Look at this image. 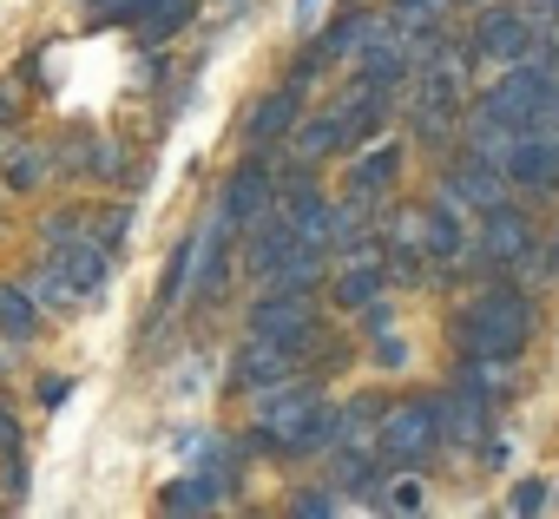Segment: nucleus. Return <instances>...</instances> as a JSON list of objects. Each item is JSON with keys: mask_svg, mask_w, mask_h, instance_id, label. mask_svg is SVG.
Listing matches in <instances>:
<instances>
[{"mask_svg": "<svg viewBox=\"0 0 559 519\" xmlns=\"http://www.w3.org/2000/svg\"><path fill=\"white\" fill-rule=\"evenodd\" d=\"M559 93L552 67H533V60H513L474 106V138H526L533 119L546 112V99Z\"/></svg>", "mask_w": 559, "mask_h": 519, "instance_id": "1", "label": "nucleus"}, {"mask_svg": "<svg viewBox=\"0 0 559 519\" xmlns=\"http://www.w3.org/2000/svg\"><path fill=\"white\" fill-rule=\"evenodd\" d=\"M257 447H270V454H330L336 447V414L317 395L276 382L257 401Z\"/></svg>", "mask_w": 559, "mask_h": 519, "instance_id": "2", "label": "nucleus"}, {"mask_svg": "<svg viewBox=\"0 0 559 519\" xmlns=\"http://www.w3.org/2000/svg\"><path fill=\"white\" fill-rule=\"evenodd\" d=\"M526 336H533V303L520 290H507V283L480 290L467 303V316H461V349L487 355V362H513L526 349Z\"/></svg>", "mask_w": 559, "mask_h": 519, "instance_id": "3", "label": "nucleus"}, {"mask_svg": "<svg viewBox=\"0 0 559 519\" xmlns=\"http://www.w3.org/2000/svg\"><path fill=\"white\" fill-rule=\"evenodd\" d=\"M47 270L73 290V303H93L106 297L112 283V264H106V243H93L86 230H67V237H47Z\"/></svg>", "mask_w": 559, "mask_h": 519, "instance_id": "4", "label": "nucleus"}, {"mask_svg": "<svg viewBox=\"0 0 559 519\" xmlns=\"http://www.w3.org/2000/svg\"><path fill=\"white\" fill-rule=\"evenodd\" d=\"M533 40H539V21H533V14L493 8V14L474 21V60H480V67H513V60L533 53Z\"/></svg>", "mask_w": 559, "mask_h": 519, "instance_id": "5", "label": "nucleus"}, {"mask_svg": "<svg viewBox=\"0 0 559 519\" xmlns=\"http://www.w3.org/2000/svg\"><path fill=\"white\" fill-rule=\"evenodd\" d=\"M330 119H336V152H356V145L382 138V125H389V86L356 80V86L330 106Z\"/></svg>", "mask_w": 559, "mask_h": 519, "instance_id": "6", "label": "nucleus"}, {"mask_svg": "<svg viewBox=\"0 0 559 519\" xmlns=\"http://www.w3.org/2000/svg\"><path fill=\"white\" fill-rule=\"evenodd\" d=\"M382 454L389 460H421L435 440H441V408L435 401H395L389 414H382Z\"/></svg>", "mask_w": 559, "mask_h": 519, "instance_id": "7", "label": "nucleus"}, {"mask_svg": "<svg viewBox=\"0 0 559 519\" xmlns=\"http://www.w3.org/2000/svg\"><path fill=\"white\" fill-rule=\"evenodd\" d=\"M454 119H461V73H454V60H428L421 86H415V132L441 138Z\"/></svg>", "mask_w": 559, "mask_h": 519, "instance_id": "8", "label": "nucleus"}, {"mask_svg": "<svg viewBox=\"0 0 559 519\" xmlns=\"http://www.w3.org/2000/svg\"><path fill=\"white\" fill-rule=\"evenodd\" d=\"M290 369H297V349L270 342V336H250V342L237 349V362H230V388H237V395H263V388H276V382H290Z\"/></svg>", "mask_w": 559, "mask_h": 519, "instance_id": "9", "label": "nucleus"}, {"mask_svg": "<svg viewBox=\"0 0 559 519\" xmlns=\"http://www.w3.org/2000/svg\"><path fill=\"white\" fill-rule=\"evenodd\" d=\"M500 178L526 184V191H559V132H526L507 145Z\"/></svg>", "mask_w": 559, "mask_h": 519, "instance_id": "10", "label": "nucleus"}, {"mask_svg": "<svg viewBox=\"0 0 559 519\" xmlns=\"http://www.w3.org/2000/svg\"><path fill=\"white\" fill-rule=\"evenodd\" d=\"M250 336H270V342H284V349H304V342H310V303H304L297 290H270V297H257Z\"/></svg>", "mask_w": 559, "mask_h": 519, "instance_id": "11", "label": "nucleus"}, {"mask_svg": "<svg viewBox=\"0 0 559 519\" xmlns=\"http://www.w3.org/2000/svg\"><path fill=\"white\" fill-rule=\"evenodd\" d=\"M263 204H270V165H237L230 184H224V204H217V230L224 237L250 230L263 217Z\"/></svg>", "mask_w": 559, "mask_h": 519, "instance_id": "12", "label": "nucleus"}, {"mask_svg": "<svg viewBox=\"0 0 559 519\" xmlns=\"http://www.w3.org/2000/svg\"><path fill=\"white\" fill-rule=\"evenodd\" d=\"M243 237H250V243H243V270H250V277H263V283L284 270V264H290V250L304 243L290 217H257Z\"/></svg>", "mask_w": 559, "mask_h": 519, "instance_id": "13", "label": "nucleus"}, {"mask_svg": "<svg viewBox=\"0 0 559 519\" xmlns=\"http://www.w3.org/2000/svg\"><path fill=\"white\" fill-rule=\"evenodd\" d=\"M415 224H421V250L441 256V264H454V256L467 250V224H461V204L454 197H435Z\"/></svg>", "mask_w": 559, "mask_h": 519, "instance_id": "14", "label": "nucleus"}, {"mask_svg": "<svg viewBox=\"0 0 559 519\" xmlns=\"http://www.w3.org/2000/svg\"><path fill=\"white\" fill-rule=\"evenodd\" d=\"M526 256V217H513L507 204H493L487 210V230H480V264L487 270H507V264H520Z\"/></svg>", "mask_w": 559, "mask_h": 519, "instance_id": "15", "label": "nucleus"}, {"mask_svg": "<svg viewBox=\"0 0 559 519\" xmlns=\"http://www.w3.org/2000/svg\"><path fill=\"white\" fill-rule=\"evenodd\" d=\"M356 73H362L369 86H395V80H408V73H415V47H408V40H395V34H369V40H362Z\"/></svg>", "mask_w": 559, "mask_h": 519, "instance_id": "16", "label": "nucleus"}, {"mask_svg": "<svg viewBox=\"0 0 559 519\" xmlns=\"http://www.w3.org/2000/svg\"><path fill=\"white\" fill-rule=\"evenodd\" d=\"M395 178H402V145H395V138H376V145L349 165V197H362V204H369V197H376V191H389Z\"/></svg>", "mask_w": 559, "mask_h": 519, "instance_id": "17", "label": "nucleus"}, {"mask_svg": "<svg viewBox=\"0 0 559 519\" xmlns=\"http://www.w3.org/2000/svg\"><path fill=\"white\" fill-rule=\"evenodd\" d=\"M448 197L454 204H474V210H493L500 204V171H493V158H461L454 171H448Z\"/></svg>", "mask_w": 559, "mask_h": 519, "instance_id": "18", "label": "nucleus"}, {"mask_svg": "<svg viewBox=\"0 0 559 519\" xmlns=\"http://www.w3.org/2000/svg\"><path fill=\"white\" fill-rule=\"evenodd\" d=\"M284 217L297 224V237H304V243H330V204H323V191H317V184L290 178V184H284Z\"/></svg>", "mask_w": 559, "mask_h": 519, "instance_id": "19", "label": "nucleus"}, {"mask_svg": "<svg viewBox=\"0 0 559 519\" xmlns=\"http://www.w3.org/2000/svg\"><path fill=\"white\" fill-rule=\"evenodd\" d=\"M330 480H336V493H376V454H369V440H336L330 447Z\"/></svg>", "mask_w": 559, "mask_h": 519, "instance_id": "20", "label": "nucleus"}, {"mask_svg": "<svg viewBox=\"0 0 559 519\" xmlns=\"http://www.w3.org/2000/svg\"><path fill=\"white\" fill-rule=\"evenodd\" d=\"M297 112H304V86H276L257 112H250V138L257 145H270V138H284L290 125H297Z\"/></svg>", "mask_w": 559, "mask_h": 519, "instance_id": "21", "label": "nucleus"}, {"mask_svg": "<svg viewBox=\"0 0 559 519\" xmlns=\"http://www.w3.org/2000/svg\"><path fill=\"white\" fill-rule=\"evenodd\" d=\"M382 290H389V270L376 264V256H356V264L336 277V303H343V310H369Z\"/></svg>", "mask_w": 559, "mask_h": 519, "instance_id": "22", "label": "nucleus"}, {"mask_svg": "<svg viewBox=\"0 0 559 519\" xmlns=\"http://www.w3.org/2000/svg\"><path fill=\"white\" fill-rule=\"evenodd\" d=\"M435 408H441V440H448V447H474V434H480V401H474L467 388H454V395H441Z\"/></svg>", "mask_w": 559, "mask_h": 519, "instance_id": "23", "label": "nucleus"}, {"mask_svg": "<svg viewBox=\"0 0 559 519\" xmlns=\"http://www.w3.org/2000/svg\"><path fill=\"white\" fill-rule=\"evenodd\" d=\"M224 499V480L217 473H198V480H171L165 493H158V506L165 512H211Z\"/></svg>", "mask_w": 559, "mask_h": 519, "instance_id": "24", "label": "nucleus"}, {"mask_svg": "<svg viewBox=\"0 0 559 519\" xmlns=\"http://www.w3.org/2000/svg\"><path fill=\"white\" fill-rule=\"evenodd\" d=\"M40 329V303L21 290V283H0V336L8 342H27Z\"/></svg>", "mask_w": 559, "mask_h": 519, "instance_id": "25", "label": "nucleus"}, {"mask_svg": "<svg viewBox=\"0 0 559 519\" xmlns=\"http://www.w3.org/2000/svg\"><path fill=\"white\" fill-rule=\"evenodd\" d=\"M317 277H323V243H297V250H290V264L270 277V290H297V297H310Z\"/></svg>", "mask_w": 559, "mask_h": 519, "instance_id": "26", "label": "nucleus"}, {"mask_svg": "<svg viewBox=\"0 0 559 519\" xmlns=\"http://www.w3.org/2000/svg\"><path fill=\"white\" fill-rule=\"evenodd\" d=\"M191 14H198V0H145L139 34H145V40H171V34L191 27Z\"/></svg>", "mask_w": 559, "mask_h": 519, "instance_id": "27", "label": "nucleus"}, {"mask_svg": "<svg viewBox=\"0 0 559 519\" xmlns=\"http://www.w3.org/2000/svg\"><path fill=\"white\" fill-rule=\"evenodd\" d=\"M73 8H80L86 27H139L145 0H73Z\"/></svg>", "mask_w": 559, "mask_h": 519, "instance_id": "28", "label": "nucleus"}, {"mask_svg": "<svg viewBox=\"0 0 559 519\" xmlns=\"http://www.w3.org/2000/svg\"><path fill=\"white\" fill-rule=\"evenodd\" d=\"M40 178H47V152L14 145V152H8V184H14V191H40Z\"/></svg>", "mask_w": 559, "mask_h": 519, "instance_id": "29", "label": "nucleus"}, {"mask_svg": "<svg viewBox=\"0 0 559 519\" xmlns=\"http://www.w3.org/2000/svg\"><path fill=\"white\" fill-rule=\"evenodd\" d=\"M297 152H304V158H330V152H336V119H330V112H323V119H304Z\"/></svg>", "mask_w": 559, "mask_h": 519, "instance_id": "30", "label": "nucleus"}, {"mask_svg": "<svg viewBox=\"0 0 559 519\" xmlns=\"http://www.w3.org/2000/svg\"><path fill=\"white\" fill-rule=\"evenodd\" d=\"M369 427H376V408H369V401H349V408L336 414V440H362Z\"/></svg>", "mask_w": 559, "mask_h": 519, "instance_id": "31", "label": "nucleus"}, {"mask_svg": "<svg viewBox=\"0 0 559 519\" xmlns=\"http://www.w3.org/2000/svg\"><path fill=\"white\" fill-rule=\"evenodd\" d=\"M382 506H389V512H421V506H428V486H421V480H395V486L382 493Z\"/></svg>", "mask_w": 559, "mask_h": 519, "instance_id": "32", "label": "nucleus"}, {"mask_svg": "<svg viewBox=\"0 0 559 519\" xmlns=\"http://www.w3.org/2000/svg\"><path fill=\"white\" fill-rule=\"evenodd\" d=\"M34 303H53V310H67V303H73V290H67L53 270H40V277H34Z\"/></svg>", "mask_w": 559, "mask_h": 519, "instance_id": "33", "label": "nucleus"}, {"mask_svg": "<svg viewBox=\"0 0 559 519\" xmlns=\"http://www.w3.org/2000/svg\"><path fill=\"white\" fill-rule=\"evenodd\" d=\"M507 506H513V512H546V480H520Z\"/></svg>", "mask_w": 559, "mask_h": 519, "instance_id": "34", "label": "nucleus"}, {"mask_svg": "<svg viewBox=\"0 0 559 519\" xmlns=\"http://www.w3.org/2000/svg\"><path fill=\"white\" fill-rule=\"evenodd\" d=\"M376 362H382V369H402V362H408V342H402L395 329H382V342H376Z\"/></svg>", "mask_w": 559, "mask_h": 519, "instance_id": "35", "label": "nucleus"}, {"mask_svg": "<svg viewBox=\"0 0 559 519\" xmlns=\"http://www.w3.org/2000/svg\"><path fill=\"white\" fill-rule=\"evenodd\" d=\"M0 460H21V421L0 408Z\"/></svg>", "mask_w": 559, "mask_h": 519, "instance_id": "36", "label": "nucleus"}, {"mask_svg": "<svg viewBox=\"0 0 559 519\" xmlns=\"http://www.w3.org/2000/svg\"><path fill=\"white\" fill-rule=\"evenodd\" d=\"M67 395H73V382H67V375H47V382H40V408H47V414H53V408H67Z\"/></svg>", "mask_w": 559, "mask_h": 519, "instance_id": "37", "label": "nucleus"}, {"mask_svg": "<svg viewBox=\"0 0 559 519\" xmlns=\"http://www.w3.org/2000/svg\"><path fill=\"white\" fill-rule=\"evenodd\" d=\"M297 512H317V519H323V512H336V499H330V493H304Z\"/></svg>", "mask_w": 559, "mask_h": 519, "instance_id": "38", "label": "nucleus"}, {"mask_svg": "<svg viewBox=\"0 0 559 519\" xmlns=\"http://www.w3.org/2000/svg\"><path fill=\"white\" fill-rule=\"evenodd\" d=\"M546 277L559 283V230H552V250H546Z\"/></svg>", "mask_w": 559, "mask_h": 519, "instance_id": "39", "label": "nucleus"}, {"mask_svg": "<svg viewBox=\"0 0 559 519\" xmlns=\"http://www.w3.org/2000/svg\"><path fill=\"white\" fill-rule=\"evenodd\" d=\"M310 8H317V0H297V21H310Z\"/></svg>", "mask_w": 559, "mask_h": 519, "instance_id": "40", "label": "nucleus"}, {"mask_svg": "<svg viewBox=\"0 0 559 519\" xmlns=\"http://www.w3.org/2000/svg\"><path fill=\"white\" fill-rule=\"evenodd\" d=\"M402 8H408V14H415V8H435V0H402Z\"/></svg>", "mask_w": 559, "mask_h": 519, "instance_id": "41", "label": "nucleus"}]
</instances>
